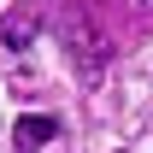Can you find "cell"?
Segmentation results:
<instances>
[{
  "instance_id": "7a4b0ae2",
  "label": "cell",
  "mask_w": 153,
  "mask_h": 153,
  "mask_svg": "<svg viewBox=\"0 0 153 153\" xmlns=\"http://www.w3.org/2000/svg\"><path fill=\"white\" fill-rule=\"evenodd\" d=\"M30 36H36V18H30V12H12V18L0 24V41H6V47H24Z\"/></svg>"
},
{
  "instance_id": "6da1fadb",
  "label": "cell",
  "mask_w": 153,
  "mask_h": 153,
  "mask_svg": "<svg viewBox=\"0 0 153 153\" xmlns=\"http://www.w3.org/2000/svg\"><path fill=\"white\" fill-rule=\"evenodd\" d=\"M53 135H59V118H47V112H30V118H18L12 141H18V153H36V147H47Z\"/></svg>"
}]
</instances>
